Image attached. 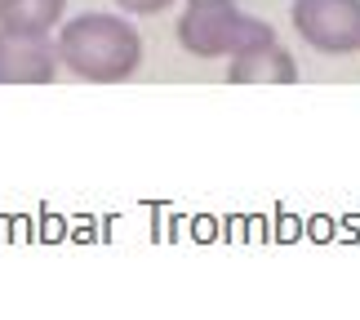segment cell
Here are the masks:
<instances>
[{
  "mask_svg": "<svg viewBox=\"0 0 360 320\" xmlns=\"http://www.w3.org/2000/svg\"><path fill=\"white\" fill-rule=\"evenodd\" d=\"M227 80L231 85H294L298 63H294V53L271 36V40H258V45L231 53Z\"/></svg>",
  "mask_w": 360,
  "mask_h": 320,
  "instance_id": "5",
  "label": "cell"
},
{
  "mask_svg": "<svg viewBox=\"0 0 360 320\" xmlns=\"http://www.w3.org/2000/svg\"><path fill=\"white\" fill-rule=\"evenodd\" d=\"M67 0H0V27L22 36H49L63 23Z\"/></svg>",
  "mask_w": 360,
  "mask_h": 320,
  "instance_id": "6",
  "label": "cell"
},
{
  "mask_svg": "<svg viewBox=\"0 0 360 320\" xmlns=\"http://www.w3.org/2000/svg\"><path fill=\"white\" fill-rule=\"evenodd\" d=\"M58 58L89 85H120L143 67V36L116 13H76L58 27Z\"/></svg>",
  "mask_w": 360,
  "mask_h": 320,
  "instance_id": "1",
  "label": "cell"
},
{
  "mask_svg": "<svg viewBox=\"0 0 360 320\" xmlns=\"http://www.w3.org/2000/svg\"><path fill=\"white\" fill-rule=\"evenodd\" d=\"M289 18L316 53L360 49V0H294Z\"/></svg>",
  "mask_w": 360,
  "mask_h": 320,
  "instance_id": "3",
  "label": "cell"
},
{
  "mask_svg": "<svg viewBox=\"0 0 360 320\" xmlns=\"http://www.w3.org/2000/svg\"><path fill=\"white\" fill-rule=\"evenodd\" d=\"M58 63V40L0 27V85H49Z\"/></svg>",
  "mask_w": 360,
  "mask_h": 320,
  "instance_id": "4",
  "label": "cell"
},
{
  "mask_svg": "<svg viewBox=\"0 0 360 320\" xmlns=\"http://www.w3.org/2000/svg\"><path fill=\"white\" fill-rule=\"evenodd\" d=\"M271 36V27L240 13L236 0H187L183 18H178V45L196 58H231V53Z\"/></svg>",
  "mask_w": 360,
  "mask_h": 320,
  "instance_id": "2",
  "label": "cell"
},
{
  "mask_svg": "<svg viewBox=\"0 0 360 320\" xmlns=\"http://www.w3.org/2000/svg\"><path fill=\"white\" fill-rule=\"evenodd\" d=\"M124 13H165L174 0H116Z\"/></svg>",
  "mask_w": 360,
  "mask_h": 320,
  "instance_id": "7",
  "label": "cell"
}]
</instances>
